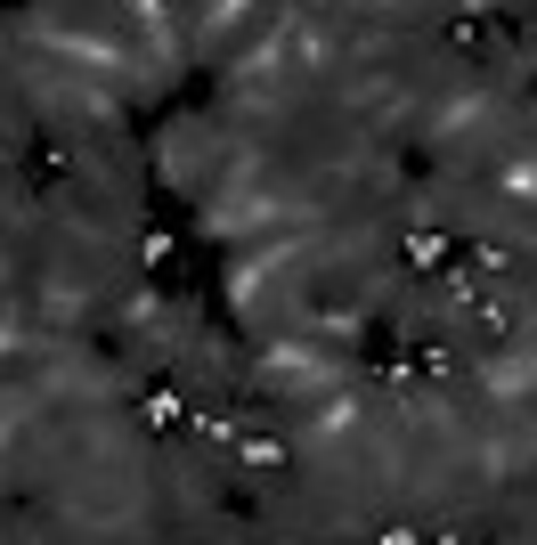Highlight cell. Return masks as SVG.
<instances>
[{"mask_svg": "<svg viewBox=\"0 0 537 545\" xmlns=\"http://www.w3.org/2000/svg\"><path fill=\"white\" fill-rule=\"evenodd\" d=\"M147 423H155V432H171V423H179V391H147Z\"/></svg>", "mask_w": 537, "mask_h": 545, "instance_id": "6da1fadb", "label": "cell"}, {"mask_svg": "<svg viewBox=\"0 0 537 545\" xmlns=\"http://www.w3.org/2000/svg\"><path fill=\"white\" fill-rule=\"evenodd\" d=\"M375 545H424V537H415V529H407V521H391V529H383V537H375Z\"/></svg>", "mask_w": 537, "mask_h": 545, "instance_id": "7a4b0ae2", "label": "cell"}]
</instances>
